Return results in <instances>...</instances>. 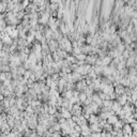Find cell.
<instances>
[{
  "mask_svg": "<svg viewBox=\"0 0 137 137\" xmlns=\"http://www.w3.org/2000/svg\"><path fill=\"white\" fill-rule=\"evenodd\" d=\"M87 56L88 55L85 54V53H80L79 55L76 56V58H77V60H86V59H87Z\"/></svg>",
  "mask_w": 137,
  "mask_h": 137,
  "instance_id": "obj_14",
  "label": "cell"
},
{
  "mask_svg": "<svg viewBox=\"0 0 137 137\" xmlns=\"http://www.w3.org/2000/svg\"><path fill=\"white\" fill-rule=\"evenodd\" d=\"M135 59L133 58V57H128V59H126V67H132V66H135Z\"/></svg>",
  "mask_w": 137,
  "mask_h": 137,
  "instance_id": "obj_9",
  "label": "cell"
},
{
  "mask_svg": "<svg viewBox=\"0 0 137 137\" xmlns=\"http://www.w3.org/2000/svg\"><path fill=\"white\" fill-rule=\"evenodd\" d=\"M97 57H99V56H97V55H88L86 61H87V63H89V64L94 65L95 64V61H97Z\"/></svg>",
  "mask_w": 137,
  "mask_h": 137,
  "instance_id": "obj_3",
  "label": "cell"
},
{
  "mask_svg": "<svg viewBox=\"0 0 137 137\" xmlns=\"http://www.w3.org/2000/svg\"><path fill=\"white\" fill-rule=\"evenodd\" d=\"M112 109L115 110V112H118V111H120V110L122 109V105L120 104V102L118 101H116V100H114V104H112Z\"/></svg>",
  "mask_w": 137,
  "mask_h": 137,
  "instance_id": "obj_5",
  "label": "cell"
},
{
  "mask_svg": "<svg viewBox=\"0 0 137 137\" xmlns=\"http://www.w3.org/2000/svg\"><path fill=\"white\" fill-rule=\"evenodd\" d=\"M66 121H67V124H69L71 128H75V126L77 125V123L72 119V118H70V119H66Z\"/></svg>",
  "mask_w": 137,
  "mask_h": 137,
  "instance_id": "obj_15",
  "label": "cell"
},
{
  "mask_svg": "<svg viewBox=\"0 0 137 137\" xmlns=\"http://www.w3.org/2000/svg\"><path fill=\"white\" fill-rule=\"evenodd\" d=\"M50 3H55V2H58V0H49Z\"/></svg>",
  "mask_w": 137,
  "mask_h": 137,
  "instance_id": "obj_22",
  "label": "cell"
},
{
  "mask_svg": "<svg viewBox=\"0 0 137 137\" xmlns=\"http://www.w3.org/2000/svg\"><path fill=\"white\" fill-rule=\"evenodd\" d=\"M135 67H136V69H137V62L135 63Z\"/></svg>",
  "mask_w": 137,
  "mask_h": 137,
  "instance_id": "obj_23",
  "label": "cell"
},
{
  "mask_svg": "<svg viewBox=\"0 0 137 137\" xmlns=\"http://www.w3.org/2000/svg\"><path fill=\"white\" fill-rule=\"evenodd\" d=\"M122 130H123V135H124V136H130V135H133V132H134V130H133L132 125H131L130 123H124Z\"/></svg>",
  "mask_w": 137,
  "mask_h": 137,
  "instance_id": "obj_1",
  "label": "cell"
},
{
  "mask_svg": "<svg viewBox=\"0 0 137 137\" xmlns=\"http://www.w3.org/2000/svg\"><path fill=\"white\" fill-rule=\"evenodd\" d=\"M62 117L65 118V119H70V118L73 117V114H72V111H71L70 109L65 108V109L62 111Z\"/></svg>",
  "mask_w": 137,
  "mask_h": 137,
  "instance_id": "obj_7",
  "label": "cell"
},
{
  "mask_svg": "<svg viewBox=\"0 0 137 137\" xmlns=\"http://www.w3.org/2000/svg\"><path fill=\"white\" fill-rule=\"evenodd\" d=\"M0 77H1V81H4L5 79H7V74H5V72H1Z\"/></svg>",
  "mask_w": 137,
  "mask_h": 137,
  "instance_id": "obj_19",
  "label": "cell"
},
{
  "mask_svg": "<svg viewBox=\"0 0 137 137\" xmlns=\"http://www.w3.org/2000/svg\"><path fill=\"white\" fill-rule=\"evenodd\" d=\"M12 1H13L14 3H15V4H17V3H20L22 1V0H12Z\"/></svg>",
  "mask_w": 137,
  "mask_h": 137,
  "instance_id": "obj_21",
  "label": "cell"
},
{
  "mask_svg": "<svg viewBox=\"0 0 137 137\" xmlns=\"http://www.w3.org/2000/svg\"><path fill=\"white\" fill-rule=\"evenodd\" d=\"M2 42L4 43V44H7V45H9V46H11V45L13 44L14 40H13V39L11 38V36L9 35V34L7 33V34H5V35L3 36V38H2Z\"/></svg>",
  "mask_w": 137,
  "mask_h": 137,
  "instance_id": "obj_4",
  "label": "cell"
},
{
  "mask_svg": "<svg viewBox=\"0 0 137 137\" xmlns=\"http://www.w3.org/2000/svg\"><path fill=\"white\" fill-rule=\"evenodd\" d=\"M102 60H103V65H109L112 62V58L109 56H105L104 58H102Z\"/></svg>",
  "mask_w": 137,
  "mask_h": 137,
  "instance_id": "obj_10",
  "label": "cell"
},
{
  "mask_svg": "<svg viewBox=\"0 0 137 137\" xmlns=\"http://www.w3.org/2000/svg\"><path fill=\"white\" fill-rule=\"evenodd\" d=\"M73 91H74V90H64V91H63L62 93H61V95H62L63 97H65V99H69L70 100L71 97H73Z\"/></svg>",
  "mask_w": 137,
  "mask_h": 137,
  "instance_id": "obj_6",
  "label": "cell"
},
{
  "mask_svg": "<svg viewBox=\"0 0 137 137\" xmlns=\"http://www.w3.org/2000/svg\"><path fill=\"white\" fill-rule=\"evenodd\" d=\"M112 104H114V100H103V106H106V107H112Z\"/></svg>",
  "mask_w": 137,
  "mask_h": 137,
  "instance_id": "obj_11",
  "label": "cell"
},
{
  "mask_svg": "<svg viewBox=\"0 0 137 137\" xmlns=\"http://www.w3.org/2000/svg\"><path fill=\"white\" fill-rule=\"evenodd\" d=\"M131 125H132L133 130H134V131H137V120H136V121H134L133 123H131Z\"/></svg>",
  "mask_w": 137,
  "mask_h": 137,
  "instance_id": "obj_20",
  "label": "cell"
},
{
  "mask_svg": "<svg viewBox=\"0 0 137 137\" xmlns=\"http://www.w3.org/2000/svg\"><path fill=\"white\" fill-rule=\"evenodd\" d=\"M12 67L10 64H1V72H11Z\"/></svg>",
  "mask_w": 137,
  "mask_h": 137,
  "instance_id": "obj_12",
  "label": "cell"
},
{
  "mask_svg": "<svg viewBox=\"0 0 137 137\" xmlns=\"http://www.w3.org/2000/svg\"><path fill=\"white\" fill-rule=\"evenodd\" d=\"M87 99H88L87 93H86L85 91H81V92H80V94H79V101H81V102H83V103H84V102H85Z\"/></svg>",
  "mask_w": 137,
  "mask_h": 137,
  "instance_id": "obj_13",
  "label": "cell"
},
{
  "mask_svg": "<svg viewBox=\"0 0 137 137\" xmlns=\"http://www.w3.org/2000/svg\"><path fill=\"white\" fill-rule=\"evenodd\" d=\"M30 2H31V1H30V0H22V7H24V9H27L28 8V5L30 4Z\"/></svg>",
  "mask_w": 137,
  "mask_h": 137,
  "instance_id": "obj_16",
  "label": "cell"
},
{
  "mask_svg": "<svg viewBox=\"0 0 137 137\" xmlns=\"http://www.w3.org/2000/svg\"><path fill=\"white\" fill-rule=\"evenodd\" d=\"M118 120H119V117H118V116L115 114V115H111L110 117H108L107 122H108V123H110V124H112V125H114V124H115L116 122L118 121Z\"/></svg>",
  "mask_w": 137,
  "mask_h": 137,
  "instance_id": "obj_8",
  "label": "cell"
},
{
  "mask_svg": "<svg viewBox=\"0 0 137 137\" xmlns=\"http://www.w3.org/2000/svg\"><path fill=\"white\" fill-rule=\"evenodd\" d=\"M93 41V35L92 34H90V35L87 36V44H91Z\"/></svg>",
  "mask_w": 137,
  "mask_h": 137,
  "instance_id": "obj_18",
  "label": "cell"
},
{
  "mask_svg": "<svg viewBox=\"0 0 137 137\" xmlns=\"http://www.w3.org/2000/svg\"><path fill=\"white\" fill-rule=\"evenodd\" d=\"M115 92L117 95H121L125 92V87H124L122 84H119V85L115 86Z\"/></svg>",
  "mask_w": 137,
  "mask_h": 137,
  "instance_id": "obj_2",
  "label": "cell"
},
{
  "mask_svg": "<svg viewBox=\"0 0 137 137\" xmlns=\"http://www.w3.org/2000/svg\"><path fill=\"white\" fill-rule=\"evenodd\" d=\"M32 73H33V72H32L31 70H27V71H26V73H25V75H24V77H25V78H27V79L30 78V76H31Z\"/></svg>",
  "mask_w": 137,
  "mask_h": 137,
  "instance_id": "obj_17",
  "label": "cell"
}]
</instances>
